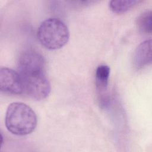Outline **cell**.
<instances>
[{
  "instance_id": "obj_1",
  "label": "cell",
  "mask_w": 152,
  "mask_h": 152,
  "mask_svg": "<svg viewBox=\"0 0 152 152\" xmlns=\"http://www.w3.org/2000/svg\"><path fill=\"white\" fill-rule=\"evenodd\" d=\"M18 70L24 91L30 97L40 100L49 96L50 84L46 74L45 61L42 55L32 50L24 51L19 57Z\"/></svg>"
},
{
  "instance_id": "obj_2",
  "label": "cell",
  "mask_w": 152,
  "mask_h": 152,
  "mask_svg": "<svg viewBox=\"0 0 152 152\" xmlns=\"http://www.w3.org/2000/svg\"><path fill=\"white\" fill-rule=\"evenodd\" d=\"M37 122L36 113L26 103L13 102L8 106L5 126L12 134L20 136L30 134L35 129Z\"/></svg>"
},
{
  "instance_id": "obj_3",
  "label": "cell",
  "mask_w": 152,
  "mask_h": 152,
  "mask_svg": "<svg viewBox=\"0 0 152 152\" xmlns=\"http://www.w3.org/2000/svg\"><path fill=\"white\" fill-rule=\"evenodd\" d=\"M37 36L40 43L50 50L64 47L69 39V31L64 21L57 18H49L40 24Z\"/></svg>"
},
{
  "instance_id": "obj_4",
  "label": "cell",
  "mask_w": 152,
  "mask_h": 152,
  "mask_svg": "<svg viewBox=\"0 0 152 152\" xmlns=\"http://www.w3.org/2000/svg\"><path fill=\"white\" fill-rule=\"evenodd\" d=\"M0 89L9 94H21L24 91V87L19 73L9 68H1Z\"/></svg>"
},
{
  "instance_id": "obj_5",
  "label": "cell",
  "mask_w": 152,
  "mask_h": 152,
  "mask_svg": "<svg viewBox=\"0 0 152 152\" xmlns=\"http://www.w3.org/2000/svg\"><path fill=\"white\" fill-rule=\"evenodd\" d=\"M110 75V67L106 65L98 66L95 73L96 90L101 103L106 104L107 102L106 93Z\"/></svg>"
},
{
  "instance_id": "obj_6",
  "label": "cell",
  "mask_w": 152,
  "mask_h": 152,
  "mask_svg": "<svg viewBox=\"0 0 152 152\" xmlns=\"http://www.w3.org/2000/svg\"><path fill=\"white\" fill-rule=\"evenodd\" d=\"M151 62V40L148 39L141 43L136 48L133 63L137 68H141Z\"/></svg>"
},
{
  "instance_id": "obj_7",
  "label": "cell",
  "mask_w": 152,
  "mask_h": 152,
  "mask_svg": "<svg viewBox=\"0 0 152 152\" xmlns=\"http://www.w3.org/2000/svg\"><path fill=\"white\" fill-rule=\"evenodd\" d=\"M140 1L137 0H112L109 3V7L110 10L116 13H123L125 12Z\"/></svg>"
},
{
  "instance_id": "obj_8",
  "label": "cell",
  "mask_w": 152,
  "mask_h": 152,
  "mask_svg": "<svg viewBox=\"0 0 152 152\" xmlns=\"http://www.w3.org/2000/svg\"><path fill=\"white\" fill-rule=\"evenodd\" d=\"M151 11H146L140 14L137 19V25L141 32L151 34L152 28Z\"/></svg>"
}]
</instances>
